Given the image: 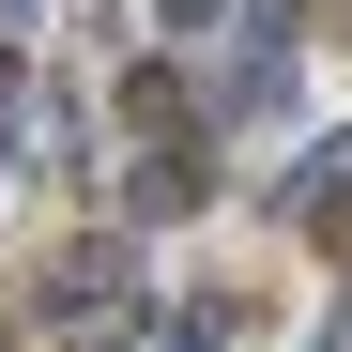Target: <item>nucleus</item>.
Wrapping results in <instances>:
<instances>
[{"mask_svg": "<svg viewBox=\"0 0 352 352\" xmlns=\"http://www.w3.org/2000/svg\"><path fill=\"white\" fill-rule=\"evenodd\" d=\"M16 107H31V77H16V46H0V138H16Z\"/></svg>", "mask_w": 352, "mask_h": 352, "instance_id": "2", "label": "nucleus"}, {"mask_svg": "<svg viewBox=\"0 0 352 352\" xmlns=\"http://www.w3.org/2000/svg\"><path fill=\"white\" fill-rule=\"evenodd\" d=\"M77 352H123V337H77Z\"/></svg>", "mask_w": 352, "mask_h": 352, "instance_id": "3", "label": "nucleus"}, {"mask_svg": "<svg viewBox=\"0 0 352 352\" xmlns=\"http://www.w3.org/2000/svg\"><path fill=\"white\" fill-rule=\"evenodd\" d=\"M123 214H199V153L168 138V153H138V184H123Z\"/></svg>", "mask_w": 352, "mask_h": 352, "instance_id": "1", "label": "nucleus"}]
</instances>
